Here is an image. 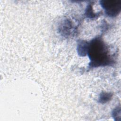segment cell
<instances>
[{"instance_id": "6da1fadb", "label": "cell", "mask_w": 121, "mask_h": 121, "mask_svg": "<svg viewBox=\"0 0 121 121\" xmlns=\"http://www.w3.org/2000/svg\"><path fill=\"white\" fill-rule=\"evenodd\" d=\"M87 53L92 67L105 66L111 63L108 50L104 43L98 38L92 40L88 44Z\"/></svg>"}, {"instance_id": "7a4b0ae2", "label": "cell", "mask_w": 121, "mask_h": 121, "mask_svg": "<svg viewBox=\"0 0 121 121\" xmlns=\"http://www.w3.org/2000/svg\"><path fill=\"white\" fill-rule=\"evenodd\" d=\"M100 4L106 15L109 17H115L121 10V0H101Z\"/></svg>"}, {"instance_id": "3957f363", "label": "cell", "mask_w": 121, "mask_h": 121, "mask_svg": "<svg viewBox=\"0 0 121 121\" xmlns=\"http://www.w3.org/2000/svg\"><path fill=\"white\" fill-rule=\"evenodd\" d=\"M89 43L80 41L78 44V52L80 56H84L87 53Z\"/></svg>"}, {"instance_id": "277c9868", "label": "cell", "mask_w": 121, "mask_h": 121, "mask_svg": "<svg viewBox=\"0 0 121 121\" xmlns=\"http://www.w3.org/2000/svg\"><path fill=\"white\" fill-rule=\"evenodd\" d=\"M112 97V95L110 93L103 92L100 95L99 102L101 103H105L109 101Z\"/></svg>"}]
</instances>
